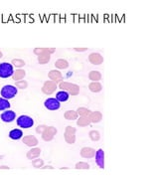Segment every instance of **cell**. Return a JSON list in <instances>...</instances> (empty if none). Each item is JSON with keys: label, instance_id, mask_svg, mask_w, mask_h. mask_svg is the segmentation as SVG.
Wrapping results in <instances>:
<instances>
[{"label": "cell", "instance_id": "7c38bea8", "mask_svg": "<svg viewBox=\"0 0 159 179\" xmlns=\"http://www.w3.org/2000/svg\"><path fill=\"white\" fill-rule=\"evenodd\" d=\"M89 61L93 65H102L103 63V57L98 53H92L89 56Z\"/></svg>", "mask_w": 159, "mask_h": 179}, {"label": "cell", "instance_id": "74e56055", "mask_svg": "<svg viewBox=\"0 0 159 179\" xmlns=\"http://www.w3.org/2000/svg\"><path fill=\"white\" fill-rule=\"evenodd\" d=\"M2 56H3V54H2V52H1V50H0V59H1V58H2Z\"/></svg>", "mask_w": 159, "mask_h": 179}, {"label": "cell", "instance_id": "d4e9b609", "mask_svg": "<svg viewBox=\"0 0 159 179\" xmlns=\"http://www.w3.org/2000/svg\"><path fill=\"white\" fill-rule=\"evenodd\" d=\"M78 117H79V114L77 113L76 111H67L64 113V118L67 120H76L78 118Z\"/></svg>", "mask_w": 159, "mask_h": 179}, {"label": "cell", "instance_id": "d6986e66", "mask_svg": "<svg viewBox=\"0 0 159 179\" xmlns=\"http://www.w3.org/2000/svg\"><path fill=\"white\" fill-rule=\"evenodd\" d=\"M70 97V95L67 93L66 91H60L58 92V93L56 94V99L60 102V103H64V102H67L69 100Z\"/></svg>", "mask_w": 159, "mask_h": 179}, {"label": "cell", "instance_id": "ac0fdd59", "mask_svg": "<svg viewBox=\"0 0 159 179\" xmlns=\"http://www.w3.org/2000/svg\"><path fill=\"white\" fill-rule=\"evenodd\" d=\"M51 60V54L48 53V52H45V53L41 54L38 56V63L41 65H45L48 64Z\"/></svg>", "mask_w": 159, "mask_h": 179}, {"label": "cell", "instance_id": "f35d334b", "mask_svg": "<svg viewBox=\"0 0 159 179\" xmlns=\"http://www.w3.org/2000/svg\"><path fill=\"white\" fill-rule=\"evenodd\" d=\"M61 169L64 170V169H69V168H68V167H61Z\"/></svg>", "mask_w": 159, "mask_h": 179}, {"label": "cell", "instance_id": "f1b7e54d", "mask_svg": "<svg viewBox=\"0 0 159 179\" xmlns=\"http://www.w3.org/2000/svg\"><path fill=\"white\" fill-rule=\"evenodd\" d=\"M89 136L93 141H98L101 140V134H99V132L98 130H91Z\"/></svg>", "mask_w": 159, "mask_h": 179}, {"label": "cell", "instance_id": "ba28073f", "mask_svg": "<svg viewBox=\"0 0 159 179\" xmlns=\"http://www.w3.org/2000/svg\"><path fill=\"white\" fill-rule=\"evenodd\" d=\"M57 88H58V86L55 82H53V81H47V82L44 83V85L42 87V92L45 95L50 96L53 93H55Z\"/></svg>", "mask_w": 159, "mask_h": 179}, {"label": "cell", "instance_id": "44dd1931", "mask_svg": "<svg viewBox=\"0 0 159 179\" xmlns=\"http://www.w3.org/2000/svg\"><path fill=\"white\" fill-rule=\"evenodd\" d=\"M25 76H26V72L24 70H22V69H18V70L14 71V73L12 75V79L16 82V81L23 80Z\"/></svg>", "mask_w": 159, "mask_h": 179}, {"label": "cell", "instance_id": "9c48e42d", "mask_svg": "<svg viewBox=\"0 0 159 179\" xmlns=\"http://www.w3.org/2000/svg\"><path fill=\"white\" fill-rule=\"evenodd\" d=\"M96 163L101 169H104V151L103 149L99 148L96 151Z\"/></svg>", "mask_w": 159, "mask_h": 179}, {"label": "cell", "instance_id": "8992f818", "mask_svg": "<svg viewBox=\"0 0 159 179\" xmlns=\"http://www.w3.org/2000/svg\"><path fill=\"white\" fill-rule=\"evenodd\" d=\"M44 106L49 111H58L61 108V103L56 97H49L44 102Z\"/></svg>", "mask_w": 159, "mask_h": 179}, {"label": "cell", "instance_id": "d590c367", "mask_svg": "<svg viewBox=\"0 0 159 179\" xmlns=\"http://www.w3.org/2000/svg\"><path fill=\"white\" fill-rule=\"evenodd\" d=\"M42 168H43V169H54V167L49 165V166H43Z\"/></svg>", "mask_w": 159, "mask_h": 179}, {"label": "cell", "instance_id": "9a60e30c", "mask_svg": "<svg viewBox=\"0 0 159 179\" xmlns=\"http://www.w3.org/2000/svg\"><path fill=\"white\" fill-rule=\"evenodd\" d=\"M41 154V149L39 147H32L30 150H29L26 154V156L28 159L33 160L35 158H38Z\"/></svg>", "mask_w": 159, "mask_h": 179}, {"label": "cell", "instance_id": "52a82bcc", "mask_svg": "<svg viewBox=\"0 0 159 179\" xmlns=\"http://www.w3.org/2000/svg\"><path fill=\"white\" fill-rule=\"evenodd\" d=\"M57 132H58V130L55 126H47L46 129L43 131V134H42L43 140H45V141L53 140V138H54V136L57 134Z\"/></svg>", "mask_w": 159, "mask_h": 179}, {"label": "cell", "instance_id": "836d02e7", "mask_svg": "<svg viewBox=\"0 0 159 179\" xmlns=\"http://www.w3.org/2000/svg\"><path fill=\"white\" fill-rule=\"evenodd\" d=\"M46 128H47V125H45V124L39 125V126H37V128H36V132H37V134H43V131L46 129Z\"/></svg>", "mask_w": 159, "mask_h": 179}, {"label": "cell", "instance_id": "f546056e", "mask_svg": "<svg viewBox=\"0 0 159 179\" xmlns=\"http://www.w3.org/2000/svg\"><path fill=\"white\" fill-rule=\"evenodd\" d=\"M15 87L17 89L20 90H24L28 87V83L26 82L25 80H20V81H16L15 82Z\"/></svg>", "mask_w": 159, "mask_h": 179}, {"label": "cell", "instance_id": "cb8c5ba5", "mask_svg": "<svg viewBox=\"0 0 159 179\" xmlns=\"http://www.w3.org/2000/svg\"><path fill=\"white\" fill-rule=\"evenodd\" d=\"M33 52H34L35 55L39 56L41 54L45 53V52H48V53H50V54H53L56 52V49L55 48H35Z\"/></svg>", "mask_w": 159, "mask_h": 179}, {"label": "cell", "instance_id": "7a4b0ae2", "mask_svg": "<svg viewBox=\"0 0 159 179\" xmlns=\"http://www.w3.org/2000/svg\"><path fill=\"white\" fill-rule=\"evenodd\" d=\"M17 93H18V90H17L15 86H12V85L4 86L1 89V92H0L2 97H4V99H6V100L13 99V97L17 95Z\"/></svg>", "mask_w": 159, "mask_h": 179}, {"label": "cell", "instance_id": "83f0119b", "mask_svg": "<svg viewBox=\"0 0 159 179\" xmlns=\"http://www.w3.org/2000/svg\"><path fill=\"white\" fill-rule=\"evenodd\" d=\"M10 107L11 105L8 100L4 99V97H0V111H6Z\"/></svg>", "mask_w": 159, "mask_h": 179}, {"label": "cell", "instance_id": "2e32d148", "mask_svg": "<svg viewBox=\"0 0 159 179\" xmlns=\"http://www.w3.org/2000/svg\"><path fill=\"white\" fill-rule=\"evenodd\" d=\"M89 118L91 120V123L93 124H98L99 122H102L103 119V114L101 112H92V113L89 115Z\"/></svg>", "mask_w": 159, "mask_h": 179}, {"label": "cell", "instance_id": "ffe728a7", "mask_svg": "<svg viewBox=\"0 0 159 179\" xmlns=\"http://www.w3.org/2000/svg\"><path fill=\"white\" fill-rule=\"evenodd\" d=\"M89 89L92 93H99L103 90V86L98 82H92L89 85Z\"/></svg>", "mask_w": 159, "mask_h": 179}, {"label": "cell", "instance_id": "8fae6325", "mask_svg": "<svg viewBox=\"0 0 159 179\" xmlns=\"http://www.w3.org/2000/svg\"><path fill=\"white\" fill-rule=\"evenodd\" d=\"M48 76H49L50 80L53 81V82H55L56 84L63 82V80H64V77H63L62 73L60 71H57V70L50 71L49 74H48Z\"/></svg>", "mask_w": 159, "mask_h": 179}, {"label": "cell", "instance_id": "484cf974", "mask_svg": "<svg viewBox=\"0 0 159 179\" xmlns=\"http://www.w3.org/2000/svg\"><path fill=\"white\" fill-rule=\"evenodd\" d=\"M89 79L93 82H98L102 79V74L98 71H91L89 74Z\"/></svg>", "mask_w": 159, "mask_h": 179}, {"label": "cell", "instance_id": "e575fe53", "mask_svg": "<svg viewBox=\"0 0 159 179\" xmlns=\"http://www.w3.org/2000/svg\"><path fill=\"white\" fill-rule=\"evenodd\" d=\"M74 50L77 52H86L87 50V48H74Z\"/></svg>", "mask_w": 159, "mask_h": 179}, {"label": "cell", "instance_id": "6da1fadb", "mask_svg": "<svg viewBox=\"0 0 159 179\" xmlns=\"http://www.w3.org/2000/svg\"><path fill=\"white\" fill-rule=\"evenodd\" d=\"M59 88L62 91H66L69 95L78 96L80 94V87L76 84H72L69 82H61L59 85Z\"/></svg>", "mask_w": 159, "mask_h": 179}, {"label": "cell", "instance_id": "4dcf8cb0", "mask_svg": "<svg viewBox=\"0 0 159 179\" xmlns=\"http://www.w3.org/2000/svg\"><path fill=\"white\" fill-rule=\"evenodd\" d=\"M32 166L35 167V168H42L44 166V160L43 159H38V158H35L32 160Z\"/></svg>", "mask_w": 159, "mask_h": 179}, {"label": "cell", "instance_id": "8d00e7d4", "mask_svg": "<svg viewBox=\"0 0 159 179\" xmlns=\"http://www.w3.org/2000/svg\"><path fill=\"white\" fill-rule=\"evenodd\" d=\"M0 169H2V170L9 169V167H8V166H5V165H2V166H0Z\"/></svg>", "mask_w": 159, "mask_h": 179}, {"label": "cell", "instance_id": "5bb4252c", "mask_svg": "<svg viewBox=\"0 0 159 179\" xmlns=\"http://www.w3.org/2000/svg\"><path fill=\"white\" fill-rule=\"evenodd\" d=\"M23 143L29 147H35L38 145V140L34 135H26L23 137Z\"/></svg>", "mask_w": 159, "mask_h": 179}, {"label": "cell", "instance_id": "e0dca14e", "mask_svg": "<svg viewBox=\"0 0 159 179\" xmlns=\"http://www.w3.org/2000/svg\"><path fill=\"white\" fill-rule=\"evenodd\" d=\"M9 137H10V140H19L20 138L23 137V131L21 129H14L12 130H10Z\"/></svg>", "mask_w": 159, "mask_h": 179}, {"label": "cell", "instance_id": "7402d4cb", "mask_svg": "<svg viewBox=\"0 0 159 179\" xmlns=\"http://www.w3.org/2000/svg\"><path fill=\"white\" fill-rule=\"evenodd\" d=\"M77 124L81 128H85L91 124V120L89 117H80V118H77Z\"/></svg>", "mask_w": 159, "mask_h": 179}, {"label": "cell", "instance_id": "4fadbf2b", "mask_svg": "<svg viewBox=\"0 0 159 179\" xmlns=\"http://www.w3.org/2000/svg\"><path fill=\"white\" fill-rule=\"evenodd\" d=\"M81 156L83 158H93L95 157L96 150L92 147H84L81 149Z\"/></svg>", "mask_w": 159, "mask_h": 179}, {"label": "cell", "instance_id": "603a6c76", "mask_svg": "<svg viewBox=\"0 0 159 179\" xmlns=\"http://www.w3.org/2000/svg\"><path fill=\"white\" fill-rule=\"evenodd\" d=\"M55 66L57 69H60V70H65V69L69 68V63L67 60L65 59H58L55 62Z\"/></svg>", "mask_w": 159, "mask_h": 179}, {"label": "cell", "instance_id": "3957f363", "mask_svg": "<svg viewBox=\"0 0 159 179\" xmlns=\"http://www.w3.org/2000/svg\"><path fill=\"white\" fill-rule=\"evenodd\" d=\"M13 73H14V69L12 64H10V63H7V62H4L0 64V78L6 79L9 77H12Z\"/></svg>", "mask_w": 159, "mask_h": 179}, {"label": "cell", "instance_id": "4316f807", "mask_svg": "<svg viewBox=\"0 0 159 179\" xmlns=\"http://www.w3.org/2000/svg\"><path fill=\"white\" fill-rule=\"evenodd\" d=\"M76 112L80 115V117H89V115L92 113L91 109L87 108H79Z\"/></svg>", "mask_w": 159, "mask_h": 179}, {"label": "cell", "instance_id": "30bf717a", "mask_svg": "<svg viewBox=\"0 0 159 179\" xmlns=\"http://www.w3.org/2000/svg\"><path fill=\"white\" fill-rule=\"evenodd\" d=\"M0 118H1L2 122H4V123H11V122H13V120L16 118V113L13 111H9V109H6V111H4L1 113Z\"/></svg>", "mask_w": 159, "mask_h": 179}, {"label": "cell", "instance_id": "d6a6232c", "mask_svg": "<svg viewBox=\"0 0 159 179\" xmlns=\"http://www.w3.org/2000/svg\"><path fill=\"white\" fill-rule=\"evenodd\" d=\"M76 169L78 170H87L90 169V164L87 162H78L76 164Z\"/></svg>", "mask_w": 159, "mask_h": 179}, {"label": "cell", "instance_id": "1f68e13d", "mask_svg": "<svg viewBox=\"0 0 159 179\" xmlns=\"http://www.w3.org/2000/svg\"><path fill=\"white\" fill-rule=\"evenodd\" d=\"M11 64L16 68H22V67L25 66V62L22 59H13L12 61H11Z\"/></svg>", "mask_w": 159, "mask_h": 179}, {"label": "cell", "instance_id": "277c9868", "mask_svg": "<svg viewBox=\"0 0 159 179\" xmlns=\"http://www.w3.org/2000/svg\"><path fill=\"white\" fill-rule=\"evenodd\" d=\"M16 124L21 129H31L34 125V119L28 115H20L17 118Z\"/></svg>", "mask_w": 159, "mask_h": 179}, {"label": "cell", "instance_id": "5b68a950", "mask_svg": "<svg viewBox=\"0 0 159 179\" xmlns=\"http://www.w3.org/2000/svg\"><path fill=\"white\" fill-rule=\"evenodd\" d=\"M65 140L69 144H74L76 142V129L73 126H67L66 129H65V134H64Z\"/></svg>", "mask_w": 159, "mask_h": 179}]
</instances>
